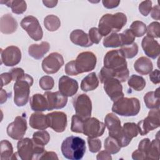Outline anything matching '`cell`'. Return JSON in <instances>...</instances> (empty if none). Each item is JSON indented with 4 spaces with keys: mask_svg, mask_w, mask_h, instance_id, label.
Masks as SVG:
<instances>
[{
    "mask_svg": "<svg viewBox=\"0 0 160 160\" xmlns=\"http://www.w3.org/2000/svg\"><path fill=\"white\" fill-rule=\"evenodd\" d=\"M104 66L114 72V78L120 82H125L129 78V72L126 58L120 49L108 51L104 58Z\"/></svg>",
    "mask_w": 160,
    "mask_h": 160,
    "instance_id": "1",
    "label": "cell"
},
{
    "mask_svg": "<svg viewBox=\"0 0 160 160\" xmlns=\"http://www.w3.org/2000/svg\"><path fill=\"white\" fill-rule=\"evenodd\" d=\"M126 22L127 17L122 12L106 14L100 19L98 29L102 36H107L111 32L119 31Z\"/></svg>",
    "mask_w": 160,
    "mask_h": 160,
    "instance_id": "2",
    "label": "cell"
},
{
    "mask_svg": "<svg viewBox=\"0 0 160 160\" xmlns=\"http://www.w3.org/2000/svg\"><path fill=\"white\" fill-rule=\"evenodd\" d=\"M85 141L78 136H69L62 142L61 149L64 158L71 160H79L86 152Z\"/></svg>",
    "mask_w": 160,
    "mask_h": 160,
    "instance_id": "3",
    "label": "cell"
},
{
    "mask_svg": "<svg viewBox=\"0 0 160 160\" xmlns=\"http://www.w3.org/2000/svg\"><path fill=\"white\" fill-rule=\"evenodd\" d=\"M17 154L22 160L40 159L41 155L46 151L44 146L34 142L32 139L25 138L19 140L17 144Z\"/></svg>",
    "mask_w": 160,
    "mask_h": 160,
    "instance_id": "4",
    "label": "cell"
},
{
    "mask_svg": "<svg viewBox=\"0 0 160 160\" xmlns=\"http://www.w3.org/2000/svg\"><path fill=\"white\" fill-rule=\"evenodd\" d=\"M33 84V78L25 74L22 78L16 81L14 84V102L17 106H25L29 98L30 87Z\"/></svg>",
    "mask_w": 160,
    "mask_h": 160,
    "instance_id": "5",
    "label": "cell"
},
{
    "mask_svg": "<svg viewBox=\"0 0 160 160\" xmlns=\"http://www.w3.org/2000/svg\"><path fill=\"white\" fill-rule=\"evenodd\" d=\"M141 104L136 98H122L114 102L112 111L122 116H134L140 111Z\"/></svg>",
    "mask_w": 160,
    "mask_h": 160,
    "instance_id": "6",
    "label": "cell"
},
{
    "mask_svg": "<svg viewBox=\"0 0 160 160\" xmlns=\"http://www.w3.org/2000/svg\"><path fill=\"white\" fill-rule=\"evenodd\" d=\"M96 56L92 52L85 51L79 53L76 59L74 60L77 74H79L93 70L96 67Z\"/></svg>",
    "mask_w": 160,
    "mask_h": 160,
    "instance_id": "7",
    "label": "cell"
},
{
    "mask_svg": "<svg viewBox=\"0 0 160 160\" xmlns=\"http://www.w3.org/2000/svg\"><path fill=\"white\" fill-rule=\"evenodd\" d=\"M159 108L150 110L148 116L139 121L137 124L139 133L141 136L147 134L149 132L159 127Z\"/></svg>",
    "mask_w": 160,
    "mask_h": 160,
    "instance_id": "8",
    "label": "cell"
},
{
    "mask_svg": "<svg viewBox=\"0 0 160 160\" xmlns=\"http://www.w3.org/2000/svg\"><path fill=\"white\" fill-rule=\"evenodd\" d=\"M76 114L85 120L91 118L92 112V102L89 97L86 94L76 96L72 101Z\"/></svg>",
    "mask_w": 160,
    "mask_h": 160,
    "instance_id": "9",
    "label": "cell"
},
{
    "mask_svg": "<svg viewBox=\"0 0 160 160\" xmlns=\"http://www.w3.org/2000/svg\"><path fill=\"white\" fill-rule=\"evenodd\" d=\"M105 124L96 118H89L83 121L81 133L90 138L101 136L105 130Z\"/></svg>",
    "mask_w": 160,
    "mask_h": 160,
    "instance_id": "10",
    "label": "cell"
},
{
    "mask_svg": "<svg viewBox=\"0 0 160 160\" xmlns=\"http://www.w3.org/2000/svg\"><path fill=\"white\" fill-rule=\"evenodd\" d=\"M21 26L24 29L29 37L38 41L42 38L43 32L39 21L33 16L24 17L21 21Z\"/></svg>",
    "mask_w": 160,
    "mask_h": 160,
    "instance_id": "11",
    "label": "cell"
},
{
    "mask_svg": "<svg viewBox=\"0 0 160 160\" xmlns=\"http://www.w3.org/2000/svg\"><path fill=\"white\" fill-rule=\"evenodd\" d=\"M26 114L16 116L13 122L9 124L6 131L8 135L13 139L21 140L23 138L27 130Z\"/></svg>",
    "mask_w": 160,
    "mask_h": 160,
    "instance_id": "12",
    "label": "cell"
},
{
    "mask_svg": "<svg viewBox=\"0 0 160 160\" xmlns=\"http://www.w3.org/2000/svg\"><path fill=\"white\" fill-rule=\"evenodd\" d=\"M64 63L62 56L57 52H54L42 60V68L46 74H54L60 69Z\"/></svg>",
    "mask_w": 160,
    "mask_h": 160,
    "instance_id": "13",
    "label": "cell"
},
{
    "mask_svg": "<svg viewBox=\"0 0 160 160\" xmlns=\"http://www.w3.org/2000/svg\"><path fill=\"white\" fill-rule=\"evenodd\" d=\"M48 127L57 132H62L65 131L67 124V116L62 111H54L46 114Z\"/></svg>",
    "mask_w": 160,
    "mask_h": 160,
    "instance_id": "14",
    "label": "cell"
},
{
    "mask_svg": "<svg viewBox=\"0 0 160 160\" xmlns=\"http://www.w3.org/2000/svg\"><path fill=\"white\" fill-rule=\"evenodd\" d=\"M21 59L20 49L15 46H10L1 49V60L6 66H14L19 63Z\"/></svg>",
    "mask_w": 160,
    "mask_h": 160,
    "instance_id": "15",
    "label": "cell"
},
{
    "mask_svg": "<svg viewBox=\"0 0 160 160\" xmlns=\"http://www.w3.org/2000/svg\"><path fill=\"white\" fill-rule=\"evenodd\" d=\"M104 124L108 129L109 136L116 139L119 143L122 136V127L119 118L113 113H108L105 116Z\"/></svg>",
    "mask_w": 160,
    "mask_h": 160,
    "instance_id": "16",
    "label": "cell"
},
{
    "mask_svg": "<svg viewBox=\"0 0 160 160\" xmlns=\"http://www.w3.org/2000/svg\"><path fill=\"white\" fill-rule=\"evenodd\" d=\"M103 84L105 92L113 102L124 97L122 86L118 79L114 78H109Z\"/></svg>",
    "mask_w": 160,
    "mask_h": 160,
    "instance_id": "17",
    "label": "cell"
},
{
    "mask_svg": "<svg viewBox=\"0 0 160 160\" xmlns=\"http://www.w3.org/2000/svg\"><path fill=\"white\" fill-rule=\"evenodd\" d=\"M58 87L60 92L66 97L75 95L79 88L78 81L68 76H62L59 78Z\"/></svg>",
    "mask_w": 160,
    "mask_h": 160,
    "instance_id": "18",
    "label": "cell"
},
{
    "mask_svg": "<svg viewBox=\"0 0 160 160\" xmlns=\"http://www.w3.org/2000/svg\"><path fill=\"white\" fill-rule=\"evenodd\" d=\"M44 95L48 102V111L62 109L68 102V98L62 94L60 91H47L44 92Z\"/></svg>",
    "mask_w": 160,
    "mask_h": 160,
    "instance_id": "19",
    "label": "cell"
},
{
    "mask_svg": "<svg viewBox=\"0 0 160 160\" xmlns=\"http://www.w3.org/2000/svg\"><path fill=\"white\" fill-rule=\"evenodd\" d=\"M139 133L137 124L134 122H126L122 127V136L119 146L126 147L131 142L132 139L136 137Z\"/></svg>",
    "mask_w": 160,
    "mask_h": 160,
    "instance_id": "20",
    "label": "cell"
},
{
    "mask_svg": "<svg viewBox=\"0 0 160 160\" xmlns=\"http://www.w3.org/2000/svg\"><path fill=\"white\" fill-rule=\"evenodd\" d=\"M141 46L147 56L152 59H156L159 56L160 53L159 44L154 38L148 36L144 37L141 42Z\"/></svg>",
    "mask_w": 160,
    "mask_h": 160,
    "instance_id": "21",
    "label": "cell"
},
{
    "mask_svg": "<svg viewBox=\"0 0 160 160\" xmlns=\"http://www.w3.org/2000/svg\"><path fill=\"white\" fill-rule=\"evenodd\" d=\"M18 28L16 20L10 14L2 15L0 19V30L5 34H10L14 32Z\"/></svg>",
    "mask_w": 160,
    "mask_h": 160,
    "instance_id": "22",
    "label": "cell"
},
{
    "mask_svg": "<svg viewBox=\"0 0 160 160\" xmlns=\"http://www.w3.org/2000/svg\"><path fill=\"white\" fill-rule=\"evenodd\" d=\"M70 40L76 45L88 48L92 45L89 36L81 29H75L70 34Z\"/></svg>",
    "mask_w": 160,
    "mask_h": 160,
    "instance_id": "23",
    "label": "cell"
},
{
    "mask_svg": "<svg viewBox=\"0 0 160 160\" xmlns=\"http://www.w3.org/2000/svg\"><path fill=\"white\" fill-rule=\"evenodd\" d=\"M29 104L32 111L36 112L44 111L48 109V102L44 94H35L30 98Z\"/></svg>",
    "mask_w": 160,
    "mask_h": 160,
    "instance_id": "24",
    "label": "cell"
},
{
    "mask_svg": "<svg viewBox=\"0 0 160 160\" xmlns=\"http://www.w3.org/2000/svg\"><path fill=\"white\" fill-rule=\"evenodd\" d=\"M49 49L50 45L49 42L42 41L39 44H33L30 45L28 48V53L34 59H40L49 51Z\"/></svg>",
    "mask_w": 160,
    "mask_h": 160,
    "instance_id": "25",
    "label": "cell"
},
{
    "mask_svg": "<svg viewBox=\"0 0 160 160\" xmlns=\"http://www.w3.org/2000/svg\"><path fill=\"white\" fill-rule=\"evenodd\" d=\"M29 125L35 129L45 130L48 127L47 123L46 115L41 112H35L32 113L29 118Z\"/></svg>",
    "mask_w": 160,
    "mask_h": 160,
    "instance_id": "26",
    "label": "cell"
},
{
    "mask_svg": "<svg viewBox=\"0 0 160 160\" xmlns=\"http://www.w3.org/2000/svg\"><path fill=\"white\" fill-rule=\"evenodd\" d=\"M134 68L137 72L141 75L149 74L152 69L153 65L151 61L144 56L139 58L134 64Z\"/></svg>",
    "mask_w": 160,
    "mask_h": 160,
    "instance_id": "27",
    "label": "cell"
},
{
    "mask_svg": "<svg viewBox=\"0 0 160 160\" xmlns=\"http://www.w3.org/2000/svg\"><path fill=\"white\" fill-rule=\"evenodd\" d=\"M99 86V80L96 74L91 72L84 78L81 82V89L84 92L93 91Z\"/></svg>",
    "mask_w": 160,
    "mask_h": 160,
    "instance_id": "28",
    "label": "cell"
},
{
    "mask_svg": "<svg viewBox=\"0 0 160 160\" xmlns=\"http://www.w3.org/2000/svg\"><path fill=\"white\" fill-rule=\"evenodd\" d=\"M159 88H157L155 91L148 92L144 96V101L146 107L149 109L159 108Z\"/></svg>",
    "mask_w": 160,
    "mask_h": 160,
    "instance_id": "29",
    "label": "cell"
},
{
    "mask_svg": "<svg viewBox=\"0 0 160 160\" xmlns=\"http://www.w3.org/2000/svg\"><path fill=\"white\" fill-rule=\"evenodd\" d=\"M1 4H6L8 7L11 8L12 12L16 14L24 13L27 9L26 2L24 1H1Z\"/></svg>",
    "mask_w": 160,
    "mask_h": 160,
    "instance_id": "30",
    "label": "cell"
},
{
    "mask_svg": "<svg viewBox=\"0 0 160 160\" xmlns=\"http://www.w3.org/2000/svg\"><path fill=\"white\" fill-rule=\"evenodd\" d=\"M44 25L49 31H55L60 28L61 21L59 18L55 15H48L44 19Z\"/></svg>",
    "mask_w": 160,
    "mask_h": 160,
    "instance_id": "31",
    "label": "cell"
},
{
    "mask_svg": "<svg viewBox=\"0 0 160 160\" xmlns=\"http://www.w3.org/2000/svg\"><path fill=\"white\" fill-rule=\"evenodd\" d=\"M128 86L135 91H142L146 86L145 79L140 76L132 74L128 81Z\"/></svg>",
    "mask_w": 160,
    "mask_h": 160,
    "instance_id": "32",
    "label": "cell"
},
{
    "mask_svg": "<svg viewBox=\"0 0 160 160\" xmlns=\"http://www.w3.org/2000/svg\"><path fill=\"white\" fill-rule=\"evenodd\" d=\"M103 46L106 48H117L122 46V41L120 34L112 32L104 38Z\"/></svg>",
    "mask_w": 160,
    "mask_h": 160,
    "instance_id": "33",
    "label": "cell"
},
{
    "mask_svg": "<svg viewBox=\"0 0 160 160\" xmlns=\"http://www.w3.org/2000/svg\"><path fill=\"white\" fill-rule=\"evenodd\" d=\"M159 159V138L158 133L156 138L151 142V145L147 154L146 159Z\"/></svg>",
    "mask_w": 160,
    "mask_h": 160,
    "instance_id": "34",
    "label": "cell"
},
{
    "mask_svg": "<svg viewBox=\"0 0 160 160\" xmlns=\"http://www.w3.org/2000/svg\"><path fill=\"white\" fill-rule=\"evenodd\" d=\"M13 154L11 143L8 140H2L1 141V159L2 160L12 159Z\"/></svg>",
    "mask_w": 160,
    "mask_h": 160,
    "instance_id": "35",
    "label": "cell"
},
{
    "mask_svg": "<svg viewBox=\"0 0 160 160\" xmlns=\"http://www.w3.org/2000/svg\"><path fill=\"white\" fill-rule=\"evenodd\" d=\"M32 140L37 144L46 146L50 140V135L45 130L36 131L32 134Z\"/></svg>",
    "mask_w": 160,
    "mask_h": 160,
    "instance_id": "36",
    "label": "cell"
},
{
    "mask_svg": "<svg viewBox=\"0 0 160 160\" xmlns=\"http://www.w3.org/2000/svg\"><path fill=\"white\" fill-rule=\"evenodd\" d=\"M104 146L106 151L112 154L118 153L121 148L119 146L118 141L109 136L105 139Z\"/></svg>",
    "mask_w": 160,
    "mask_h": 160,
    "instance_id": "37",
    "label": "cell"
},
{
    "mask_svg": "<svg viewBox=\"0 0 160 160\" xmlns=\"http://www.w3.org/2000/svg\"><path fill=\"white\" fill-rule=\"evenodd\" d=\"M120 51L125 58L131 59L137 55L138 52V46L136 42H133L131 44L121 46Z\"/></svg>",
    "mask_w": 160,
    "mask_h": 160,
    "instance_id": "38",
    "label": "cell"
},
{
    "mask_svg": "<svg viewBox=\"0 0 160 160\" xmlns=\"http://www.w3.org/2000/svg\"><path fill=\"white\" fill-rule=\"evenodd\" d=\"M146 26L141 21H135L130 26V30L135 37H141L146 32Z\"/></svg>",
    "mask_w": 160,
    "mask_h": 160,
    "instance_id": "39",
    "label": "cell"
},
{
    "mask_svg": "<svg viewBox=\"0 0 160 160\" xmlns=\"http://www.w3.org/2000/svg\"><path fill=\"white\" fill-rule=\"evenodd\" d=\"M147 36L152 38H159L160 34V24L159 22L154 21L150 23L147 29Z\"/></svg>",
    "mask_w": 160,
    "mask_h": 160,
    "instance_id": "40",
    "label": "cell"
},
{
    "mask_svg": "<svg viewBox=\"0 0 160 160\" xmlns=\"http://www.w3.org/2000/svg\"><path fill=\"white\" fill-rule=\"evenodd\" d=\"M83 121L84 119L81 118L77 114L73 115L71 118V131L76 133H81Z\"/></svg>",
    "mask_w": 160,
    "mask_h": 160,
    "instance_id": "41",
    "label": "cell"
},
{
    "mask_svg": "<svg viewBox=\"0 0 160 160\" xmlns=\"http://www.w3.org/2000/svg\"><path fill=\"white\" fill-rule=\"evenodd\" d=\"M39 84L42 89L44 91H48L53 88L54 85V81L52 77L49 76H44L39 79Z\"/></svg>",
    "mask_w": 160,
    "mask_h": 160,
    "instance_id": "42",
    "label": "cell"
},
{
    "mask_svg": "<svg viewBox=\"0 0 160 160\" xmlns=\"http://www.w3.org/2000/svg\"><path fill=\"white\" fill-rule=\"evenodd\" d=\"M120 36L122 41V46L132 44L135 39L134 35L129 29H127L122 33H120Z\"/></svg>",
    "mask_w": 160,
    "mask_h": 160,
    "instance_id": "43",
    "label": "cell"
},
{
    "mask_svg": "<svg viewBox=\"0 0 160 160\" xmlns=\"http://www.w3.org/2000/svg\"><path fill=\"white\" fill-rule=\"evenodd\" d=\"M88 143L89 146V151L92 153L98 152L101 148V141L96 138H88Z\"/></svg>",
    "mask_w": 160,
    "mask_h": 160,
    "instance_id": "44",
    "label": "cell"
},
{
    "mask_svg": "<svg viewBox=\"0 0 160 160\" xmlns=\"http://www.w3.org/2000/svg\"><path fill=\"white\" fill-rule=\"evenodd\" d=\"M89 38L91 40V41L94 44H99L101 38L102 36L99 33L98 29L97 28H91L89 30V34H88Z\"/></svg>",
    "mask_w": 160,
    "mask_h": 160,
    "instance_id": "45",
    "label": "cell"
},
{
    "mask_svg": "<svg viewBox=\"0 0 160 160\" xmlns=\"http://www.w3.org/2000/svg\"><path fill=\"white\" fill-rule=\"evenodd\" d=\"M152 8V2L151 1H142L139 5V11L144 16H147L151 12Z\"/></svg>",
    "mask_w": 160,
    "mask_h": 160,
    "instance_id": "46",
    "label": "cell"
},
{
    "mask_svg": "<svg viewBox=\"0 0 160 160\" xmlns=\"http://www.w3.org/2000/svg\"><path fill=\"white\" fill-rule=\"evenodd\" d=\"M150 145H151V141L149 138H144V139H142L139 142V145H138V149L146 156V159L147 154L149 151Z\"/></svg>",
    "mask_w": 160,
    "mask_h": 160,
    "instance_id": "47",
    "label": "cell"
},
{
    "mask_svg": "<svg viewBox=\"0 0 160 160\" xmlns=\"http://www.w3.org/2000/svg\"><path fill=\"white\" fill-rule=\"evenodd\" d=\"M9 72L11 75L12 80L15 81L16 80H18V79L22 78L25 74L24 70L20 68H12L9 71Z\"/></svg>",
    "mask_w": 160,
    "mask_h": 160,
    "instance_id": "48",
    "label": "cell"
},
{
    "mask_svg": "<svg viewBox=\"0 0 160 160\" xmlns=\"http://www.w3.org/2000/svg\"><path fill=\"white\" fill-rule=\"evenodd\" d=\"M65 72L69 76H77V72L75 68L74 60L68 62L65 65Z\"/></svg>",
    "mask_w": 160,
    "mask_h": 160,
    "instance_id": "49",
    "label": "cell"
},
{
    "mask_svg": "<svg viewBox=\"0 0 160 160\" xmlns=\"http://www.w3.org/2000/svg\"><path fill=\"white\" fill-rule=\"evenodd\" d=\"M102 4L104 7L107 9H112L117 8L119 3L120 1H116V0H103L102 1Z\"/></svg>",
    "mask_w": 160,
    "mask_h": 160,
    "instance_id": "50",
    "label": "cell"
},
{
    "mask_svg": "<svg viewBox=\"0 0 160 160\" xmlns=\"http://www.w3.org/2000/svg\"><path fill=\"white\" fill-rule=\"evenodd\" d=\"M149 79L151 81V82L154 84H159L160 82V71L159 69H156L154 70L153 71H151L149 73Z\"/></svg>",
    "mask_w": 160,
    "mask_h": 160,
    "instance_id": "51",
    "label": "cell"
},
{
    "mask_svg": "<svg viewBox=\"0 0 160 160\" xmlns=\"http://www.w3.org/2000/svg\"><path fill=\"white\" fill-rule=\"evenodd\" d=\"M1 88L4 86H6L11 82L12 80V76L9 72H4L1 74Z\"/></svg>",
    "mask_w": 160,
    "mask_h": 160,
    "instance_id": "52",
    "label": "cell"
},
{
    "mask_svg": "<svg viewBox=\"0 0 160 160\" xmlns=\"http://www.w3.org/2000/svg\"><path fill=\"white\" fill-rule=\"evenodd\" d=\"M40 159H58V157L54 152L45 151L41 155Z\"/></svg>",
    "mask_w": 160,
    "mask_h": 160,
    "instance_id": "53",
    "label": "cell"
},
{
    "mask_svg": "<svg viewBox=\"0 0 160 160\" xmlns=\"http://www.w3.org/2000/svg\"><path fill=\"white\" fill-rule=\"evenodd\" d=\"M96 159L98 160H111L112 157L111 156V154L108 152L107 151H100L96 157Z\"/></svg>",
    "mask_w": 160,
    "mask_h": 160,
    "instance_id": "54",
    "label": "cell"
},
{
    "mask_svg": "<svg viewBox=\"0 0 160 160\" xmlns=\"http://www.w3.org/2000/svg\"><path fill=\"white\" fill-rule=\"evenodd\" d=\"M159 10H160V8L158 4L154 6L151 10V18L155 20H159V18H160Z\"/></svg>",
    "mask_w": 160,
    "mask_h": 160,
    "instance_id": "55",
    "label": "cell"
},
{
    "mask_svg": "<svg viewBox=\"0 0 160 160\" xmlns=\"http://www.w3.org/2000/svg\"><path fill=\"white\" fill-rule=\"evenodd\" d=\"M132 158L134 160H143L146 159V156L138 149L134 151L132 154Z\"/></svg>",
    "mask_w": 160,
    "mask_h": 160,
    "instance_id": "56",
    "label": "cell"
},
{
    "mask_svg": "<svg viewBox=\"0 0 160 160\" xmlns=\"http://www.w3.org/2000/svg\"><path fill=\"white\" fill-rule=\"evenodd\" d=\"M58 1H54V0H50V1H42V3L44 4L45 6L49 8H52L55 7L57 4H58Z\"/></svg>",
    "mask_w": 160,
    "mask_h": 160,
    "instance_id": "57",
    "label": "cell"
},
{
    "mask_svg": "<svg viewBox=\"0 0 160 160\" xmlns=\"http://www.w3.org/2000/svg\"><path fill=\"white\" fill-rule=\"evenodd\" d=\"M9 94H8L6 91L1 89V100H0L1 104L5 102L6 101L8 98L9 97Z\"/></svg>",
    "mask_w": 160,
    "mask_h": 160,
    "instance_id": "58",
    "label": "cell"
}]
</instances>
